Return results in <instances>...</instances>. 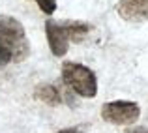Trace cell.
<instances>
[{"instance_id":"6da1fadb","label":"cell","mask_w":148,"mask_h":133,"mask_svg":"<svg viewBox=\"0 0 148 133\" xmlns=\"http://www.w3.org/2000/svg\"><path fill=\"white\" fill-rule=\"evenodd\" d=\"M30 54L25 26L11 15H0V68L23 62Z\"/></svg>"},{"instance_id":"7a4b0ae2","label":"cell","mask_w":148,"mask_h":133,"mask_svg":"<svg viewBox=\"0 0 148 133\" xmlns=\"http://www.w3.org/2000/svg\"><path fill=\"white\" fill-rule=\"evenodd\" d=\"M62 81L68 84L81 97H94L98 94V81L96 73L84 64L66 62L62 66Z\"/></svg>"},{"instance_id":"3957f363","label":"cell","mask_w":148,"mask_h":133,"mask_svg":"<svg viewBox=\"0 0 148 133\" xmlns=\"http://www.w3.org/2000/svg\"><path fill=\"white\" fill-rule=\"evenodd\" d=\"M141 116V107L135 101H111L101 107V118L112 126H131Z\"/></svg>"},{"instance_id":"277c9868","label":"cell","mask_w":148,"mask_h":133,"mask_svg":"<svg viewBox=\"0 0 148 133\" xmlns=\"http://www.w3.org/2000/svg\"><path fill=\"white\" fill-rule=\"evenodd\" d=\"M45 34L49 40L51 53L54 56H64L69 47V32H68V23L66 21H53L49 19L45 23Z\"/></svg>"},{"instance_id":"5b68a950","label":"cell","mask_w":148,"mask_h":133,"mask_svg":"<svg viewBox=\"0 0 148 133\" xmlns=\"http://www.w3.org/2000/svg\"><path fill=\"white\" fill-rule=\"evenodd\" d=\"M118 15L127 23H145L148 21V0H120Z\"/></svg>"},{"instance_id":"8992f818","label":"cell","mask_w":148,"mask_h":133,"mask_svg":"<svg viewBox=\"0 0 148 133\" xmlns=\"http://www.w3.org/2000/svg\"><path fill=\"white\" fill-rule=\"evenodd\" d=\"M36 97L40 101H43V103H47V105H60L62 103L60 92H58V88L53 86V84H41V86H38L36 88Z\"/></svg>"},{"instance_id":"52a82bcc","label":"cell","mask_w":148,"mask_h":133,"mask_svg":"<svg viewBox=\"0 0 148 133\" xmlns=\"http://www.w3.org/2000/svg\"><path fill=\"white\" fill-rule=\"evenodd\" d=\"M66 23H68L69 41H75V43H81L92 30V26L84 21H66Z\"/></svg>"},{"instance_id":"ba28073f","label":"cell","mask_w":148,"mask_h":133,"mask_svg":"<svg viewBox=\"0 0 148 133\" xmlns=\"http://www.w3.org/2000/svg\"><path fill=\"white\" fill-rule=\"evenodd\" d=\"M38 6H40V10L43 11V13H54V10H56V0H36Z\"/></svg>"},{"instance_id":"9c48e42d","label":"cell","mask_w":148,"mask_h":133,"mask_svg":"<svg viewBox=\"0 0 148 133\" xmlns=\"http://www.w3.org/2000/svg\"><path fill=\"white\" fill-rule=\"evenodd\" d=\"M58 133H86V130L81 126H71V128H66V130H60Z\"/></svg>"},{"instance_id":"30bf717a","label":"cell","mask_w":148,"mask_h":133,"mask_svg":"<svg viewBox=\"0 0 148 133\" xmlns=\"http://www.w3.org/2000/svg\"><path fill=\"white\" fill-rule=\"evenodd\" d=\"M127 133H148V130H146V128H137V130H131Z\"/></svg>"}]
</instances>
